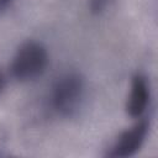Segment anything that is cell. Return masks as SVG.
Returning a JSON list of instances; mask_svg holds the SVG:
<instances>
[{"instance_id": "52a82bcc", "label": "cell", "mask_w": 158, "mask_h": 158, "mask_svg": "<svg viewBox=\"0 0 158 158\" xmlns=\"http://www.w3.org/2000/svg\"><path fill=\"white\" fill-rule=\"evenodd\" d=\"M2 88H4V78H2V75H1V73H0V93H1Z\"/></svg>"}, {"instance_id": "7a4b0ae2", "label": "cell", "mask_w": 158, "mask_h": 158, "mask_svg": "<svg viewBox=\"0 0 158 158\" xmlns=\"http://www.w3.org/2000/svg\"><path fill=\"white\" fill-rule=\"evenodd\" d=\"M84 94V81L79 74L70 73L57 80L53 89V106L63 116H72L79 107Z\"/></svg>"}, {"instance_id": "8992f818", "label": "cell", "mask_w": 158, "mask_h": 158, "mask_svg": "<svg viewBox=\"0 0 158 158\" xmlns=\"http://www.w3.org/2000/svg\"><path fill=\"white\" fill-rule=\"evenodd\" d=\"M11 0H0V12H2L4 11V9L9 5V2H10Z\"/></svg>"}, {"instance_id": "3957f363", "label": "cell", "mask_w": 158, "mask_h": 158, "mask_svg": "<svg viewBox=\"0 0 158 158\" xmlns=\"http://www.w3.org/2000/svg\"><path fill=\"white\" fill-rule=\"evenodd\" d=\"M149 130V122L147 120L139 121L137 125L125 131L107 153L109 157L115 158H126L133 156L143 144L147 133Z\"/></svg>"}, {"instance_id": "6da1fadb", "label": "cell", "mask_w": 158, "mask_h": 158, "mask_svg": "<svg viewBox=\"0 0 158 158\" xmlns=\"http://www.w3.org/2000/svg\"><path fill=\"white\" fill-rule=\"evenodd\" d=\"M47 63L46 48L38 42L27 41L19 47L11 63V73L17 80H32L44 72Z\"/></svg>"}, {"instance_id": "277c9868", "label": "cell", "mask_w": 158, "mask_h": 158, "mask_svg": "<svg viewBox=\"0 0 158 158\" xmlns=\"http://www.w3.org/2000/svg\"><path fill=\"white\" fill-rule=\"evenodd\" d=\"M149 101V89L144 77L137 74L132 79L131 94L126 105L127 114L131 117H141L148 105Z\"/></svg>"}, {"instance_id": "5b68a950", "label": "cell", "mask_w": 158, "mask_h": 158, "mask_svg": "<svg viewBox=\"0 0 158 158\" xmlns=\"http://www.w3.org/2000/svg\"><path fill=\"white\" fill-rule=\"evenodd\" d=\"M109 1L110 0H90V9L94 14L102 12L109 5Z\"/></svg>"}]
</instances>
